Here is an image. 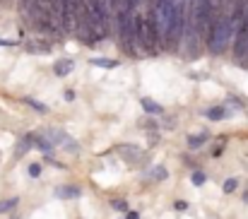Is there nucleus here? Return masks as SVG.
Listing matches in <instances>:
<instances>
[{
	"mask_svg": "<svg viewBox=\"0 0 248 219\" xmlns=\"http://www.w3.org/2000/svg\"><path fill=\"white\" fill-rule=\"evenodd\" d=\"M133 39L150 53L159 51V31L152 15H133Z\"/></svg>",
	"mask_w": 248,
	"mask_h": 219,
	"instance_id": "obj_1",
	"label": "nucleus"
},
{
	"mask_svg": "<svg viewBox=\"0 0 248 219\" xmlns=\"http://www.w3.org/2000/svg\"><path fill=\"white\" fill-rule=\"evenodd\" d=\"M234 58L239 68H248V22L234 34Z\"/></svg>",
	"mask_w": 248,
	"mask_h": 219,
	"instance_id": "obj_2",
	"label": "nucleus"
},
{
	"mask_svg": "<svg viewBox=\"0 0 248 219\" xmlns=\"http://www.w3.org/2000/svg\"><path fill=\"white\" fill-rule=\"evenodd\" d=\"M116 152L123 156V161H125V164L138 166V164H142V161H145V152H142L140 147H135V145H118L116 147Z\"/></svg>",
	"mask_w": 248,
	"mask_h": 219,
	"instance_id": "obj_3",
	"label": "nucleus"
},
{
	"mask_svg": "<svg viewBox=\"0 0 248 219\" xmlns=\"http://www.w3.org/2000/svg\"><path fill=\"white\" fill-rule=\"evenodd\" d=\"M56 195H58V198H63V200H70V198H78V195H80V188L63 186V188H58V190H56Z\"/></svg>",
	"mask_w": 248,
	"mask_h": 219,
	"instance_id": "obj_4",
	"label": "nucleus"
},
{
	"mask_svg": "<svg viewBox=\"0 0 248 219\" xmlns=\"http://www.w3.org/2000/svg\"><path fill=\"white\" fill-rule=\"evenodd\" d=\"M27 51H29V53H48L51 46H48V44H41V41H29V44H27Z\"/></svg>",
	"mask_w": 248,
	"mask_h": 219,
	"instance_id": "obj_5",
	"label": "nucleus"
},
{
	"mask_svg": "<svg viewBox=\"0 0 248 219\" xmlns=\"http://www.w3.org/2000/svg\"><path fill=\"white\" fill-rule=\"evenodd\" d=\"M140 104H142V109H145L147 113H155V116H159V113L164 111V109H162L159 104H155V101H150V99H142Z\"/></svg>",
	"mask_w": 248,
	"mask_h": 219,
	"instance_id": "obj_6",
	"label": "nucleus"
},
{
	"mask_svg": "<svg viewBox=\"0 0 248 219\" xmlns=\"http://www.w3.org/2000/svg\"><path fill=\"white\" fill-rule=\"evenodd\" d=\"M53 70H56V75H61V77H65V75H68V73H70V70H73V61H58Z\"/></svg>",
	"mask_w": 248,
	"mask_h": 219,
	"instance_id": "obj_7",
	"label": "nucleus"
},
{
	"mask_svg": "<svg viewBox=\"0 0 248 219\" xmlns=\"http://www.w3.org/2000/svg\"><path fill=\"white\" fill-rule=\"evenodd\" d=\"M224 113H227V111H224L222 106H215V109H210V111H207V118H210V121H222V118H224Z\"/></svg>",
	"mask_w": 248,
	"mask_h": 219,
	"instance_id": "obj_8",
	"label": "nucleus"
},
{
	"mask_svg": "<svg viewBox=\"0 0 248 219\" xmlns=\"http://www.w3.org/2000/svg\"><path fill=\"white\" fill-rule=\"evenodd\" d=\"M92 63L99 65V68H116L118 65V61H108V58H94Z\"/></svg>",
	"mask_w": 248,
	"mask_h": 219,
	"instance_id": "obj_9",
	"label": "nucleus"
},
{
	"mask_svg": "<svg viewBox=\"0 0 248 219\" xmlns=\"http://www.w3.org/2000/svg\"><path fill=\"white\" fill-rule=\"evenodd\" d=\"M205 142H207V135H202V133H200V135L188 138V145L190 147H200V145H205Z\"/></svg>",
	"mask_w": 248,
	"mask_h": 219,
	"instance_id": "obj_10",
	"label": "nucleus"
},
{
	"mask_svg": "<svg viewBox=\"0 0 248 219\" xmlns=\"http://www.w3.org/2000/svg\"><path fill=\"white\" fill-rule=\"evenodd\" d=\"M15 207H17V198H10V200L0 203V212H7V210H15Z\"/></svg>",
	"mask_w": 248,
	"mask_h": 219,
	"instance_id": "obj_11",
	"label": "nucleus"
},
{
	"mask_svg": "<svg viewBox=\"0 0 248 219\" xmlns=\"http://www.w3.org/2000/svg\"><path fill=\"white\" fill-rule=\"evenodd\" d=\"M152 178H155V181H164L166 178V169L164 166H155V169H152Z\"/></svg>",
	"mask_w": 248,
	"mask_h": 219,
	"instance_id": "obj_12",
	"label": "nucleus"
},
{
	"mask_svg": "<svg viewBox=\"0 0 248 219\" xmlns=\"http://www.w3.org/2000/svg\"><path fill=\"white\" fill-rule=\"evenodd\" d=\"M193 183H195V186H202V183H205V173L195 171V173H193Z\"/></svg>",
	"mask_w": 248,
	"mask_h": 219,
	"instance_id": "obj_13",
	"label": "nucleus"
},
{
	"mask_svg": "<svg viewBox=\"0 0 248 219\" xmlns=\"http://www.w3.org/2000/svg\"><path fill=\"white\" fill-rule=\"evenodd\" d=\"M236 188V181L234 178H229V181H224V193H232Z\"/></svg>",
	"mask_w": 248,
	"mask_h": 219,
	"instance_id": "obj_14",
	"label": "nucleus"
},
{
	"mask_svg": "<svg viewBox=\"0 0 248 219\" xmlns=\"http://www.w3.org/2000/svg\"><path fill=\"white\" fill-rule=\"evenodd\" d=\"M39 173H41V166H39V164H31V166H29V176H34V178H36Z\"/></svg>",
	"mask_w": 248,
	"mask_h": 219,
	"instance_id": "obj_15",
	"label": "nucleus"
},
{
	"mask_svg": "<svg viewBox=\"0 0 248 219\" xmlns=\"http://www.w3.org/2000/svg\"><path fill=\"white\" fill-rule=\"evenodd\" d=\"M27 104H29V106H34V109H39V111H46V106H44V104H39V101H34V99H27Z\"/></svg>",
	"mask_w": 248,
	"mask_h": 219,
	"instance_id": "obj_16",
	"label": "nucleus"
},
{
	"mask_svg": "<svg viewBox=\"0 0 248 219\" xmlns=\"http://www.w3.org/2000/svg\"><path fill=\"white\" fill-rule=\"evenodd\" d=\"M147 140H150V147H155L157 142H159V135H157V133H152V135H150Z\"/></svg>",
	"mask_w": 248,
	"mask_h": 219,
	"instance_id": "obj_17",
	"label": "nucleus"
},
{
	"mask_svg": "<svg viewBox=\"0 0 248 219\" xmlns=\"http://www.w3.org/2000/svg\"><path fill=\"white\" fill-rule=\"evenodd\" d=\"M125 219H140V215H138V212H128V217Z\"/></svg>",
	"mask_w": 248,
	"mask_h": 219,
	"instance_id": "obj_18",
	"label": "nucleus"
},
{
	"mask_svg": "<svg viewBox=\"0 0 248 219\" xmlns=\"http://www.w3.org/2000/svg\"><path fill=\"white\" fill-rule=\"evenodd\" d=\"M244 200H246V203H248V190H246V193H244Z\"/></svg>",
	"mask_w": 248,
	"mask_h": 219,
	"instance_id": "obj_19",
	"label": "nucleus"
},
{
	"mask_svg": "<svg viewBox=\"0 0 248 219\" xmlns=\"http://www.w3.org/2000/svg\"><path fill=\"white\" fill-rule=\"evenodd\" d=\"M173 2H186V0H173Z\"/></svg>",
	"mask_w": 248,
	"mask_h": 219,
	"instance_id": "obj_20",
	"label": "nucleus"
}]
</instances>
